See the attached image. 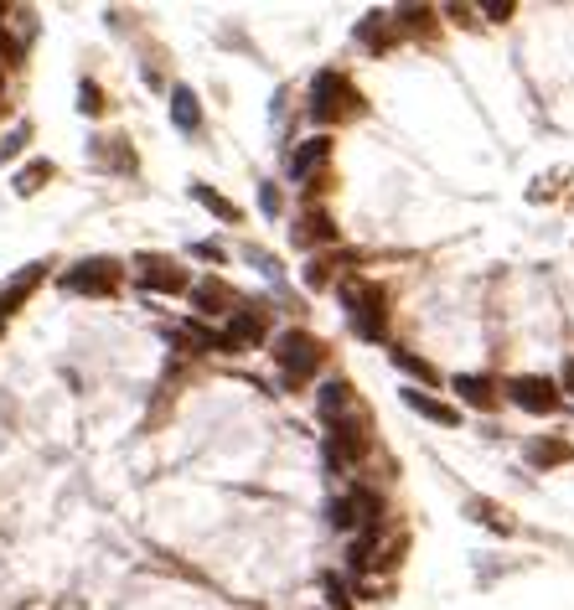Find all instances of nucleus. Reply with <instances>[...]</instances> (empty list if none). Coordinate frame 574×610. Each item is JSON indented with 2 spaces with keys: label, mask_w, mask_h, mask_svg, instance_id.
Returning a JSON list of instances; mask_svg holds the SVG:
<instances>
[{
  "label": "nucleus",
  "mask_w": 574,
  "mask_h": 610,
  "mask_svg": "<svg viewBox=\"0 0 574 610\" xmlns=\"http://www.w3.org/2000/svg\"><path fill=\"white\" fill-rule=\"evenodd\" d=\"M507 404L523 409V414H554L559 409V383L538 378V373H523V378L507 383Z\"/></svg>",
  "instance_id": "0eeeda50"
},
{
  "label": "nucleus",
  "mask_w": 574,
  "mask_h": 610,
  "mask_svg": "<svg viewBox=\"0 0 574 610\" xmlns=\"http://www.w3.org/2000/svg\"><path fill=\"white\" fill-rule=\"evenodd\" d=\"M32 140V125H16L6 140H0V161H11V156H21V145Z\"/></svg>",
  "instance_id": "bb28decb"
},
{
  "label": "nucleus",
  "mask_w": 574,
  "mask_h": 610,
  "mask_svg": "<svg viewBox=\"0 0 574 610\" xmlns=\"http://www.w3.org/2000/svg\"><path fill=\"white\" fill-rule=\"evenodd\" d=\"M171 119H176V130H202V104H197V94H192V88L187 83H176L171 88Z\"/></svg>",
  "instance_id": "2eb2a0df"
},
{
  "label": "nucleus",
  "mask_w": 574,
  "mask_h": 610,
  "mask_svg": "<svg viewBox=\"0 0 574 610\" xmlns=\"http://www.w3.org/2000/svg\"><path fill=\"white\" fill-rule=\"evenodd\" d=\"M326 156H331V140H326V135L306 140V145H300L295 156H290V176H295V181H306V176H311V171H316Z\"/></svg>",
  "instance_id": "dca6fc26"
},
{
  "label": "nucleus",
  "mask_w": 574,
  "mask_h": 610,
  "mask_svg": "<svg viewBox=\"0 0 574 610\" xmlns=\"http://www.w3.org/2000/svg\"><path fill=\"white\" fill-rule=\"evenodd\" d=\"M466 512L476 517V523L497 528V533H512V517H502V507H497V502H487V497H471V502H466Z\"/></svg>",
  "instance_id": "b1692460"
},
{
  "label": "nucleus",
  "mask_w": 574,
  "mask_h": 610,
  "mask_svg": "<svg viewBox=\"0 0 574 610\" xmlns=\"http://www.w3.org/2000/svg\"><path fill=\"white\" fill-rule=\"evenodd\" d=\"M47 181H52V161H32V166H21V171H16V192H21V197H32V192L47 187Z\"/></svg>",
  "instance_id": "5701e85b"
},
{
  "label": "nucleus",
  "mask_w": 574,
  "mask_h": 610,
  "mask_svg": "<svg viewBox=\"0 0 574 610\" xmlns=\"http://www.w3.org/2000/svg\"><path fill=\"white\" fill-rule=\"evenodd\" d=\"M192 197L207 207V212H213V218H223V223H238V218H244V212H238L223 192H213V187H207V181H192Z\"/></svg>",
  "instance_id": "aec40b11"
},
{
  "label": "nucleus",
  "mask_w": 574,
  "mask_h": 610,
  "mask_svg": "<svg viewBox=\"0 0 574 610\" xmlns=\"http://www.w3.org/2000/svg\"><path fill=\"white\" fill-rule=\"evenodd\" d=\"M140 285L156 290V295H181V290H192L187 269H181L176 259H166V254H145V259H140Z\"/></svg>",
  "instance_id": "1a4fd4ad"
},
{
  "label": "nucleus",
  "mask_w": 574,
  "mask_h": 610,
  "mask_svg": "<svg viewBox=\"0 0 574 610\" xmlns=\"http://www.w3.org/2000/svg\"><path fill=\"white\" fill-rule=\"evenodd\" d=\"M523 455H528L533 471H554V466H569V461H574V445L559 440V435H533V440L523 445Z\"/></svg>",
  "instance_id": "9b49d317"
},
{
  "label": "nucleus",
  "mask_w": 574,
  "mask_h": 610,
  "mask_svg": "<svg viewBox=\"0 0 574 610\" xmlns=\"http://www.w3.org/2000/svg\"><path fill=\"white\" fill-rule=\"evenodd\" d=\"M78 109H83V114H104V88H99L94 78L78 83Z\"/></svg>",
  "instance_id": "a878e982"
},
{
  "label": "nucleus",
  "mask_w": 574,
  "mask_h": 610,
  "mask_svg": "<svg viewBox=\"0 0 574 610\" xmlns=\"http://www.w3.org/2000/svg\"><path fill=\"white\" fill-rule=\"evenodd\" d=\"M42 280H47V264H26L21 274H11V285L0 290V326H6V316H16V311H21V300L32 295Z\"/></svg>",
  "instance_id": "f8f14e48"
},
{
  "label": "nucleus",
  "mask_w": 574,
  "mask_h": 610,
  "mask_svg": "<svg viewBox=\"0 0 574 610\" xmlns=\"http://www.w3.org/2000/svg\"><path fill=\"white\" fill-rule=\"evenodd\" d=\"M295 238H300V243H337V223H331L326 212H306V218H300V228H295Z\"/></svg>",
  "instance_id": "412c9836"
},
{
  "label": "nucleus",
  "mask_w": 574,
  "mask_h": 610,
  "mask_svg": "<svg viewBox=\"0 0 574 610\" xmlns=\"http://www.w3.org/2000/svg\"><path fill=\"white\" fill-rule=\"evenodd\" d=\"M559 388H564V393H574V357L559 368Z\"/></svg>",
  "instance_id": "2f4dec72"
},
{
  "label": "nucleus",
  "mask_w": 574,
  "mask_h": 610,
  "mask_svg": "<svg viewBox=\"0 0 574 610\" xmlns=\"http://www.w3.org/2000/svg\"><path fill=\"white\" fill-rule=\"evenodd\" d=\"M357 109H362L357 88H352L337 68L316 73V83H311V119H316V125H337V119H347V114H357Z\"/></svg>",
  "instance_id": "7ed1b4c3"
},
{
  "label": "nucleus",
  "mask_w": 574,
  "mask_h": 610,
  "mask_svg": "<svg viewBox=\"0 0 574 610\" xmlns=\"http://www.w3.org/2000/svg\"><path fill=\"white\" fill-rule=\"evenodd\" d=\"M394 21H404V26H414V32H419V26L430 21V11H425V6H404V11L394 16Z\"/></svg>",
  "instance_id": "cd10ccee"
},
{
  "label": "nucleus",
  "mask_w": 574,
  "mask_h": 610,
  "mask_svg": "<svg viewBox=\"0 0 574 610\" xmlns=\"http://www.w3.org/2000/svg\"><path fill=\"white\" fill-rule=\"evenodd\" d=\"M342 300H347V316H352V331L362 342H388V295L383 285H342Z\"/></svg>",
  "instance_id": "f03ea898"
},
{
  "label": "nucleus",
  "mask_w": 574,
  "mask_h": 610,
  "mask_svg": "<svg viewBox=\"0 0 574 610\" xmlns=\"http://www.w3.org/2000/svg\"><path fill=\"white\" fill-rule=\"evenodd\" d=\"M357 42H362V47H373V52H388V11L362 16V26H357Z\"/></svg>",
  "instance_id": "4be33fe9"
},
{
  "label": "nucleus",
  "mask_w": 574,
  "mask_h": 610,
  "mask_svg": "<svg viewBox=\"0 0 574 610\" xmlns=\"http://www.w3.org/2000/svg\"><path fill=\"white\" fill-rule=\"evenodd\" d=\"M347 409H352V388H347V378H326V383L316 388V414H321V424L347 419Z\"/></svg>",
  "instance_id": "ddd939ff"
},
{
  "label": "nucleus",
  "mask_w": 574,
  "mask_h": 610,
  "mask_svg": "<svg viewBox=\"0 0 574 610\" xmlns=\"http://www.w3.org/2000/svg\"><path fill=\"white\" fill-rule=\"evenodd\" d=\"M119 259H78L63 269V295H114L119 290Z\"/></svg>",
  "instance_id": "20e7f679"
},
{
  "label": "nucleus",
  "mask_w": 574,
  "mask_h": 610,
  "mask_svg": "<svg viewBox=\"0 0 574 610\" xmlns=\"http://www.w3.org/2000/svg\"><path fill=\"white\" fill-rule=\"evenodd\" d=\"M187 352H223V331H213V326H202V321H187L181 326V337H176Z\"/></svg>",
  "instance_id": "a211bd4d"
},
{
  "label": "nucleus",
  "mask_w": 574,
  "mask_h": 610,
  "mask_svg": "<svg viewBox=\"0 0 574 610\" xmlns=\"http://www.w3.org/2000/svg\"><path fill=\"white\" fill-rule=\"evenodd\" d=\"M404 404H409L414 414H425L430 424H445V430H456V424H461V414L450 409V404H440V399H430L425 388H404Z\"/></svg>",
  "instance_id": "4468645a"
},
{
  "label": "nucleus",
  "mask_w": 574,
  "mask_h": 610,
  "mask_svg": "<svg viewBox=\"0 0 574 610\" xmlns=\"http://www.w3.org/2000/svg\"><path fill=\"white\" fill-rule=\"evenodd\" d=\"M456 393H461V404H471V409H492V404H497L492 383L476 378V373H461V378H456Z\"/></svg>",
  "instance_id": "6ab92c4d"
},
{
  "label": "nucleus",
  "mask_w": 574,
  "mask_h": 610,
  "mask_svg": "<svg viewBox=\"0 0 574 610\" xmlns=\"http://www.w3.org/2000/svg\"><path fill=\"white\" fill-rule=\"evenodd\" d=\"M362 455H368V435H362V424L347 414L337 424H326V466L342 471V466H357Z\"/></svg>",
  "instance_id": "423d86ee"
},
{
  "label": "nucleus",
  "mask_w": 574,
  "mask_h": 610,
  "mask_svg": "<svg viewBox=\"0 0 574 610\" xmlns=\"http://www.w3.org/2000/svg\"><path fill=\"white\" fill-rule=\"evenodd\" d=\"M347 564L352 569H373L378 564V533H357L352 548H347Z\"/></svg>",
  "instance_id": "393cba45"
},
{
  "label": "nucleus",
  "mask_w": 574,
  "mask_h": 610,
  "mask_svg": "<svg viewBox=\"0 0 574 610\" xmlns=\"http://www.w3.org/2000/svg\"><path fill=\"white\" fill-rule=\"evenodd\" d=\"M326 280H331V269H326L321 259H311V264H306V285H311V290H321Z\"/></svg>",
  "instance_id": "c85d7f7f"
},
{
  "label": "nucleus",
  "mask_w": 574,
  "mask_h": 610,
  "mask_svg": "<svg viewBox=\"0 0 574 610\" xmlns=\"http://www.w3.org/2000/svg\"><path fill=\"white\" fill-rule=\"evenodd\" d=\"M264 337H269V316L259 305H238L223 326V352H254V347H264Z\"/></svg>",
  "instance_id": "6e6552de"
},
{
  "label": "nucleus",
  "mask_w": 574,
  "mask_h": 610,
  "mask_svg": "<svg viewBox=\"0 0 574 610\" xmlns=\"http://www.w3.org/2000/svg\"><path fill=\"white\" fill-rule=\"evenodd\" d=\"M481 11H487L492 21H507L512 16V0H492V6H481Z\"/></svg>",
  "instance_id": "7c9ffc66"
},
{
  "label": "nucleus",
  "mask_w": 574,
  "mask_h": 610,
  "mask_svg": "<svg viewBox=\"0 0 574 610\" xmlns=\"http://www.w3.org/2000/svg\"><path fill=\"white\" fill-rule=\"evenodd\" d=\"M275 362H280V373H285V383L290 388H300V383H311L316 378V368L326 362V347H321V337H311V331H285V337H275Z\"/></svg>",
  "instance_id": "f257e3e1"
},
{
  "label": "nucleus",
  "mask_w": 574,
  "mask_h": 610,
  "mask_svg": "<svg viewBox=\"0 0 574 610\" xmlns=\"http://www.w3.org/2000/svg\"><path fill=\"white\" fill-rule=\"evenodd\" d=\"M383 497L373 492V486H352V492L342 502H331V523L337 528H357V533H378L383 528Z\"/></svg>",
  "instance_id": "39448f33"
},
{
  "label": "nucleus",
  "mask_w": 574,
  "mask_h": 610,
  "mask_svg": "<svg viewBox=\"0 0 574 610\" xmlns=\"http://www.w3.org/2000/svg\"><path fill=\"white\" fill-rule=\"evenodd\" d=\"M259 207L269 212V218H275V212H280V192L269 187V181H264V187H259Z\"/></svg>",
  "instance_id": "c756f323"
},
{
  "label": "nucleus",
  "mask_w": 574,
  "mask_h": 610,
  "mask_svg": "<svg viewBox=\"0 0 574 610\" xmlns=\"http://www.w3.org/2000/svg\"><path fill=\"white\" fill-rule=\"evenodd\" d=\"M192 305H197V316H223V311L233 316L238 311V295L218 280V274H207V280L192 285Z\"/></svg>",
  "instance_id": "9d476101"
},
{
  "label": "nucleus",
  "mask_w": 574,
  "mask_h": 610,
  "mask_svg": "<svg viewBox=\"0 0 574 610\" xmlns=\"http://www.w3.org/2000/svg\"><path fill=\"white\" fill-rule=\"evenodd\" d=\"M388 362H394L399 373L419 378V383H440V368H435V362H425V357L409 352V347H388Z\"/></svg>",
  "instance_id": "f3484780"
},
{
  "label": "nucleus",
  "mask_w": 574,
  "mask_h": 610,
  "mask_svg": "<svg viewBox=\"0 0 574 610\" xmlns=\"http://www.w3.org/2000/svg\"><path fill=\"white\" fill-rule=\"evenodd\" d=\"M0 83H6V78H0Z\"/></svg>",
  "instance_id": "473e14b6"
}]
</instances>
